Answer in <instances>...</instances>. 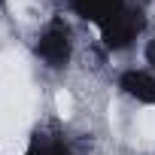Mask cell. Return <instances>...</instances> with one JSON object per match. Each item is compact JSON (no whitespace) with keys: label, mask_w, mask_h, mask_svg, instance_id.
I'll return each instance as SVG.
<instances>
[{"label":"cell","mask_w":155,"mask_h":155,"mask_svg":"<svg viewBox=\"0 0 155 155\" xmlns=\"http://www.w3.org/2000/svg\"><path fill=\"white\" fill-rule=\"evenodd\" d=\"M76 55V43H73V31L67 21L52 18L40 28L37 34V58L43 61V67L49 70H61L73 61Z\"/></svg>","instance_id":"cell-1"},{"label":"cell","mask_w":155,"mask_h":155,"mask_svg":"<svg viewBox=\"0 0 155 155\" xmlns=\"http://www.w3.org/2000/svg\"><path fill=\"white\" fill-rule=\"evenodd\" d=\"M143 58H146V67L155 73V37L146 43V52H143Z\"/></svg>","instance_id":"cell-4"},{"label":"cell","mask_w":155,"mask_h":155,"mask_svg":"<svg viewBox=\"0 0 155 155\" xmlns=\"http://www.w3.org/2000/svg\"><path fill=\"white\" fill-rule=\"evenodd\" d=\"M67 6L73 15H79L82 21H88L101 31L128 6V0H67Z\"/></svg>","instance_id":"cell-3"},{"label":"cell","mask_w":155,"mask_h":155,"mask_svg":"<svg viewBox=\"0 0 155 155\" xmlns=\"http://www.w3.org/2000/svg\"><path fill=\"white\" fill-rule=\"evenodd\" d=\"M119 88L140 107H155V73L149 67H128L119 76Z\"/></svg>","instance_id":"cell-2"}]
</instances>
